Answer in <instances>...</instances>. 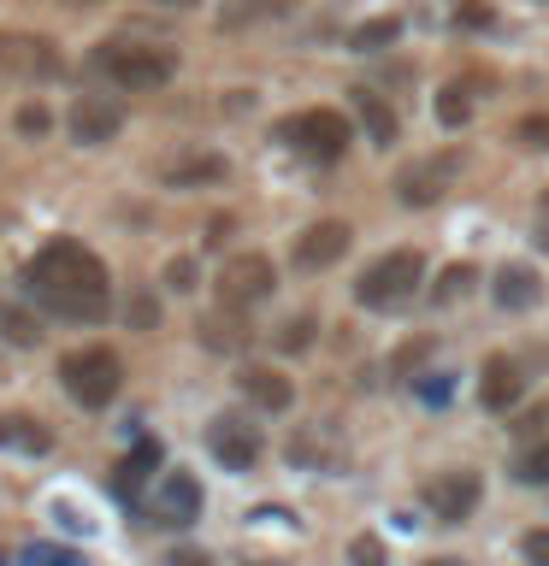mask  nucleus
<instances>
[{"instance_id":"obj_1","label":"nucleus","mask_w":549,"mask_h":566,"mask_svg":"<svg viewBox=\"0 0 549 566\" xmlns=\"http://www.w3.org/2000/svg\"><path fill=\"white\" fill-rule=\"evenodd\" d=\"M24 295L35 307H48L53 318H77V325H95L113 307V277H106V260L83 242H48L35 248V260L24 265Z\"/></svg>"},{"instance_id":"obj_2","label":"nucleus","mask_w":549,"mask_h":566,"mask_svg":"<svg viewBox=\"0 0 549 566\" xmlns=\"http://www.w3.org/2000/svg\"><path fill=\"white\" fill-rule=\"evenodd\" d=\"M95 71L113 88H124V95H148V88H166L177 77V53L159 42H124V35H113V42L95 48Z\"/></svg>"},{"instance_id":"obj_3","label":"nucleus","mask_w":549,"mask_h":566,"mask_svg":"<svg viewBox=\"0 0 549 566\" xmlns=\"http://www.w3.org/2000/svg\"><path fill=\"white\" fill-rule=\"evenodd\" d=\"M419 283H425V254L419 248H390V254H379L361 277H354V301L372 307V313H390V307H402V301H414Z\"/></svg>"},{"instance_id":"obj_4","label":"nucleus","mask_w":549,"mask_h":566,"mask_svg":"<svg viewBox=\"0 0 549 566\" xmlns=\"http://www.w3.org/2000/svg\"><path fill=\"white\" fill-rule=\"evenodd\" d=\"M283 148H296L301 159H313V166H336V159L349 154V118L336 113V106H301V113L290 118H278V130H272Z\"/></svg>"},{"instance_id":"obj_5","label":"nucleus","mask_w":549,"mask_h":566,"mask_svg":"<svg viewBox=\"0 0 549 566\" xmlns=\"http://www.w3.org/2000/svg\"><path fill=\"white\" fill-rule=\"evenodd\" d=\"M60 384H65V396L77 401V407H106V401H118V389H124V366H118V354L113 348H71L65 360H60Z\"/></svg>"},{"instance_id":"obj_6","label":"nucleus","mask_w":549,"mask_h":566,"mask_svg":"<svg viewBox=\"0 0 549 566\" xmlns=\"http://www.w3.org/2000/svg\"><path fill=\"white\" fill-rule=\"evenodd\" d=\"M278 290V272H272V260L266 254H237V260H225V272H219V301L230 313H242V307H260L266 295Z\"/></svg>"},{"instance_id":"obj_7","label":"nucleus","mask_w":549,"mask_h":566,"mask_svg":"<svg viewBox=\"0 0 549 566\" xmlns=\"http://www.w3.org/2000/svg\"><path fill=\"white\" fill-rule=\"evenodd\" d=\"M65 124H71V142H77V148H106V142L124 130V101L118 95H77Z\"/></svg>"},{"instance_id":"obj_8","label":"nucleus","mask_w":549,"mask_h":566,"mask_svg":"<svg viewBox=\"0 0 549 566\" xmlns=\"http://www.w3.org/2000/svg\"><path fill=\"white\" fill-rule=\"evenodd\" d=\"M207 449H213V460H225L230 472H248L260 460V431L237 413H219L207 424Z\"/></svg>"},{"instance_id":"obj_9","label":"nucleus","mask_w":549,"mask_h":566,"mask_svg":"<svg viewBox=\"0 0 549 566\" xmlns=\"http://www.w3.org/2000/svg\"><path fill=\"white\" fill-rule=\"evenodd\" d=\"M349 224H336V219H319V224H308L296 237V248H290V260H296V272H325V265H336L349 254Z\"/></svg>"},{"instance_id":"obj_10","label":"nucleus","mask_w":549,"mask_h":566,"mask_svg":"<svg viewBox=\"0 0 549 566\" xmlns=\"http://www.w3.org/2000/svg\"><path fill=\"white\" fill-rule=\"evenodd\" d=\"M425 507H432L437 525L473 520V507H478V478H473V472H437L432 484H425Z\"/></svg>"},{"instance_id":"obj_11","label":"nucleus","mask_w":549,"mask_h":566,"mask_svg":"<svg viewBox=\"0 0 549 566\" xmlns=\"http://www.w3.org/2000/svg\"><path fill=\"white\" fill-rule=\"evenodd\" d=\"M460 166V154H443V159H414L402 177H396V195H402V207H437L443 201V189H449V177Z\"/></svg>"},{"instance_id":"obj_12","label":"nucleus","mask_w":549,"mask_h":566,"mask_svg":"<svg viewBox=\"0 0 549 566\" xmlns=\"http://www.w3.org/2000/svg\"><path fill=\"white\" fill-rule=\"evenodd\" d=\"M0 65L18 71V77H60L65 60L48 35H0Z\"/></svg>"},{"instance_id":"obj_13","label":"nucleus","mask_w":549,"mask_h":566,"mask_svg":"<svg viewBox=\"0 0 549 566\" xmlns=\"http://www.w3.org/2000/svg\"><path fill=\"white\" fill-rule=\"evenodd\" d=\"M520 396H526V366L514 360V354H490L485 371H478V401H485L490 413H508Z\"/></svg>"},{"instance_id":"obj_14","label":"nucleus","mask_w":549,"mask_h":566,"mask_svg":"<svg viewBox=\"0 0 549 566\" xmlns=\"http://www.w3.org/2000/svg\"><path fill=\"white\" fill-rule=\"evenodd\" d=\"M154 520L159 525H189L201 520V484H195L189 472H166L154 490Z\"/></svg>"},{"instance_id":"obj_15","label":"nucleus","mask_w":549,"mask_h":566,"mask_svg":"<svg viewBox=\"0 0 549 566\" xmlns=\"http://www.w3.org/2000/svg\"><path fill=\"white\" fill-rule=\"evenodd\" d=\"M225 171H230V159L225 154H177L159 166V184L166 189H207V184H225Z\"/></svg>"},{"instance_id":"obj_16","label":"nucleus","mask_w":549,"mask_h":566,"mask_svg":"<svg viewBox=\"0 0 549 566\" xmlns=\"http://www.w3.org/2000/svg\"><path fill=\"white\" fill-rule=\"evenodd\" d=\"M242 396L260 407V413H290V401H296V384L283 378L278 366H242Z\"/></svg>"},{"instance_id":"obj_17","label":"nucleus","mask_w":549,"mask_h":566,"mask_svg":"<svg viewBox=\"0 0 549 566\" xmlns=\"http://www.w3.org/2000/svg\"><path fill=\"white\" fill-rule=\"evenodd\" d=\"M490 295H496V307H508V313H526L531 301L543 295V283H538V272H531V265H503V272L490 277Z\"/></svg>"},{"instance_id":"obj_18","label":"nucleus","mask_w":549,"mask_h":566,"mask_svg":"<svg viewBox=\"0 0 549 566\" xmlns=\"http://www.w3.org/2000/svg\"><path fill=\"white\" fill-rule=\"evenodd\" d=\"M290 12V0H219V30H255Z\"/></svg>"},{"instance_id":"obj_19","label":"nucleus","mask_w":549,"mask_h":566,"mask_svg":"<svg viewBox=\"0 0 549 566\" xmlns=\"http://www.w3.org/2000/svg\"><path fill=\"white\" fill-rule=\"evenodd\" d=\"M473 106H478V77H455V83L437 88V124L443 130H460V124L473 118Z\"/></svg>"},{"instance_id":"obj_20","label":"nucleus","mask_w":549,"mask_h":566,"mask_svg":"<svg viewBox=\"0 0 549 566\" xmlns=\"http://www.w3.org/2000/svg\"><path fill=\"white\" fill-rule=\"evenodd\" d=\"M354 113H361V124H366V136L379 142V148H390V142L402 136V124H396V113L372 95V88H354Z\"/></svg>"},{"instance_id":"obj_21","label":"nucleus","mask_w":549,"mask_h":566,"mask_svg":"<svg viewBox=\"0 0 549 566\" xmlns=\"http://www.w3.org/2000/svg\"><path fill=\"white\" fill-rule=\"evenodd\" d=\"M0 449H18V454H48V449H53V437H48L35 419H24V413H7V419H0Z\"/></svg>"},{"instance_id":"obj_22","label":"nucleus","mask_w":549,"mask_h":566,"mask_svg":"<svg viewBox=\"0 0 549 566\" xmlns=\"http://www.w3.org/2000/svg\"><path fill=\"white\" fill-rule=\"evenodd\" d=\"M396 35H402V18L384 12V18L354 24V30H349V48H354V53H384V48H396Z\"/></svg>"},{"instance_id":"obj_23","label":"nucleus","mask_w":549,"mask_h":566,"mask_svg":"<svg viewBox=\"0 0 549 566\" xmlns=\"http://www.w3.org/2000/svg\"><path fill=\"white\" fill-rule=\"evenodd\" d=\"M432 354H437V336H414V343H402L396 354H390V378H396V384H414L419 366L432 360Z\"/></svg>"},{"instance_id":"obj_24","label":"nucleus","mask_w":549,"mask_h":566,"mask_svg":"<svg viewBox=\"0 0 549 566\" xmlns=\"http://www.w3.org/2000/svg\"><path fill=\"white\" fill-rule=\"evenodd\" d=\"M148 467H159V449H154V442H142V449L118 467V495H136L142 478H148Z\"/></svg>"},{"instance_id":"obj_25","label":"nucleus","mask_w":549,"mask_h":566,"mask_svg":"<svg viewBox=\"0 0 549 566\" xmlns=\"http://www.w3.org/2000/svg\"><path fill=\"white\" fill-rule=\"evenodd\" d=\"M473 283H478V272H473V265H443V272H437V301H460V295H467L473 290Z\"/></svg>"},{"instance_id":"obj_26","label":"nucleus","mask_w":549,"mask_h":566,"mask_svg":"<svg viewBox=\"0 0 549 566\" xmlns=\"http://www.w3.org/2000/svg\"><path fill=\"white\" fill-rule=\"evenodd\" d=\"M520 484H549V442H538V449H526L520 454Z\"/></svg>"},{"instance_id":"obj_27","label":"nucleus","mask_w":549,"mask_h":566,"mask_svg":"<svg viewBox=\"0 0 549 566\" xmlns=\"http://www.w3.org/2000/svg\"><path fill=\"white\" fill-rule=\"evenodd\" d=\"M18 136H48L53 130V113H48V106L42 101H30V106H18Z\"/></svg>"},{"instance_id":"obj_28","label":"nucleus","mask_w":549,"mask_h":566,"mask_svg":"<svg viewBox=\"0 0 549 566\" xmlns=\"http://www.w3.org/2000/svg\"><path fill=\"white\" fill-rule=\"evenodd\" d=\"M24 566H83V555L53 548V543H30V548H24Z\"/></svg>"},{"instance_id":"obj_29","label":"nucleus","mask_w":549,"mask_h":566,"mask_svg":"<svg viewBox=\"0 0 549 566\" xmlns=\"http://www.w3.org/2000/svg\"><path fill=\"white\" fill-rule=\"evenodd\" d=\"M0 331H7V343H12V348H30V343H42V325H30L24 313H7V318H0Z\"/></svg>"},{"instance_id":"obj_30","label":"nucleus","mask_w":549,"mask_h":566,"mask_svg":"<svg viewBox=\"0 0 549 566\" xmlns=\"http://www.w3.org/2000/svg\"><path fill=\"white\" fill-rule=\"evenodd\" d=\"M308 343H313V318H308V313H301V318H290V325L278 331V348H283V354H301Z\"/></svg>"},{"instance_id":"obj_31","label":"nucleus","mask_w":549,"mask_h":566,"mask_svg":"<svg viewBox=\"0 0 549 566\" xmlns=\"http://www.w3.org/2000/svg\"><path fill=\"white\" fill-rule=\"evenodd\" d=\"M349 560H354V566H390L384 543L372 537V531H366V537H354V543H349Z\"/></svg>"},{"instance_id":"obj_32","label":"nucleus","mask_w":549,"mask_h":566,"mask_svg":"<svg viewBox=\"0 0 549 566\" xmlns=\"http://www.w3.org/2000/svg\"><path fill=\"white\" fill-rule=\"evenodd\" d=\"M166 290H177V295H189V290H195V260H189V254L166 260Z\"/></svg>"},{"instance_id":"obj_33","label":"nucleus","mask_w":549,"mask_h":566,"mask_svg":"<svg viewBox=\"0 0 549 566\" xmlns=\"http://www.w3.org/2000/svg\"><path fill=\"white\" fill-rule=\"evenodd\" d=\"M520 148H549V113H531V118H520Z\"/></svg>"},{"instance_id":"obj_34","label":"nucleus","mask_w":549,"mask_h":566,"mask_svg":"<svg viewBox=\"0 0 549 566\" xmlns=\"http://www.w3.org/2000/svg\"><path fill=\"white\" fill-rule=\"evenodd\" d=\"M520 555H526L531 566H549V531H531V537L520 543Z\"/></svg>"},{"instance_id":"obj_35","label":"nucleus","mask_w":549,"mask_h":566,"mask_svg":"<svg viewBox=\"0 0 549 566\" xmlns=\"http://www.w3.org/2000/svg\"><path fill=\"white\" fill-rule=\"evenodd\" d=\"M419 396H425V401H449V384H443V378H437V371H432V378H425V384H419Z\"/></svg>"},{"instance_id":"obj_36","label":"nucleus","mask_w":549,"mask_h":566,"mask_svg":"<svg viewBox=\"0 0 549 566\" xmlns=\"http://www.w3.org/2000/svg\"><path fill=\"white\" fill-rule=\"evenodd\" d=\"M460 24H467V30H478V24H490V7H467V12H460Z\"/></svg>"},{"instance_id":"obj_37","label":"nucleus","mask_w":549,"mask_h":566,"mask_svg":"<svg viewBox=\"0 0 549 566\" xmlns=\"http://www.w3.org/2000/svg\"><path fill=\"white\" fill-rule=\"evenodd\" d=\"M172 566H207V555H195V548H184V555H172Z\"/></svg>"},{"instance_id":"obj_38","label":"nucleus","mask_w":549,"mask_h":566,"mask_svg":"<svg viewBox=\"0 0 549 566\" xmlns=\"http://www.w3.org/2000/svg\"><path fill=\"white\" fill-rule=\"evenodd\" d=\"M154 7H177V12H184V7H195V0H154Z\"/></svg>"},{"instance_id":"obj_39","label":"nucleus","mask_w":549,"mask_h":566,"mask_svg":"<svg viewBox=\"0 0 549 566\" xmlns=\"http://www.w3.org/2000/svg\"><path fill=\"white\" fill-rule=\"evenodd\" d=\"M65 7H101V0H65Z\"/></svg>"},{"instance_id":"obj_40","label":"nucleus","mask_w":549,"mask_h":566,"mask_svg":"<svg viewBox=\"0 0 549 566\" xmlns=\"http://www.w3.org/2000/svg\"><path fill=\"white\" fill-rule=\"evenodd\" d=\"M425 566H467V560H425Z\"/></svg>"}]
</instances>
